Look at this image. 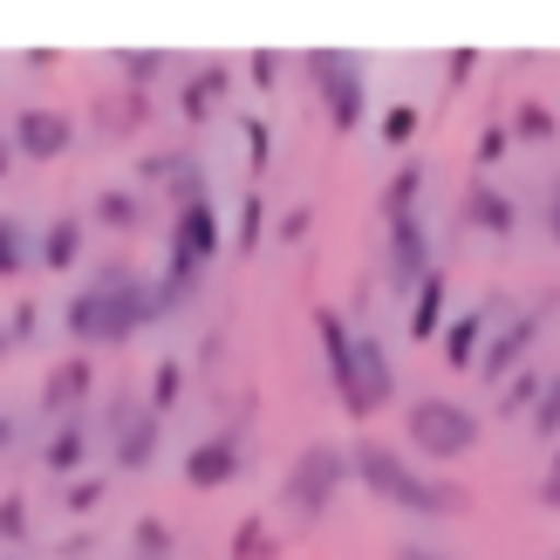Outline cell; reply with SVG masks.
Here are the masks:
<instances>
[{
  "mask_svg": "<svg viewBox=\"0 0 560 560\" xmlns=\"http://www.w3.org/2000/svg\"><path fill=\"white\" fill-rule=\"evenodd\" d=\"M185 301H191V288H178L172 273H164V280H144V273H130L124 260H103V267L90 273V288L69 294L62 328L75 335L82 349H117V342H130L137 328L178 315Z\"/></svg>",
  "mask_w": 560,
  "mask_h": 560,
  "instance_id": "cell-1",
  "label": "cell"
},
{
  "mask_svg": "<svg viewBox=\"0 0 560 560\" xmlns=\"http://www.w3.org/2000/svg\"><path fill=\"white\" fill-rule=\"evenodd\" d=\"M349 471L383 499V506H397L410 520H458L471 506L465 486H452L444 471H417L397 444H383V438H362L355 452H349Z\"/></svg>",
  "mask_w": 560,
  "mask_h": 560,
  "instance_id": "cell-2",
  "label": "cell"
},
{
  "mask_svg": "<svg viewBox=\"0 0 560 560\" xmlns=\"http://www.w3.org/2000/svg\"><path fill=\"white\" fill-rule=\"evenodd\" d=\"M404 438H410L417 458L458 465V458H471V444L486 438V417L471 410V404H458V397H417L404 410Z\"/></svg>",
  "mask_w": 560,
  "mask_h": 560,
  "instance_id": "cell-3",
  "label": "cell"
},
{
  "mask_svg": "<svg viewBox=\"0 0 560 560\" xmlns=\"http://www.w3.org/2000/svg\"><path fill=\"white\" fill-rule=\"evenodd\" d=\"M349 479H355V471H349L342 444H307V452L288 465V479H280V506H288L294 520H322Z\"/></svg>",
  "mask_w": 560,
  "mask_h": 560,
  "instance_id": "cell-4",
  "label": "cell"
},
{
  "mask_svg": "<svg viewBox=\"0 0 560 560\" xmlns=\"http://www.w3.org/2000/svg\"><path fill=\"white\" fill-rule=\"evenodd\" d=\"M301 69H307V82H315L328 124L349 137V130L362 124V109H370V90H362V62H355L349 48H307Z\"/></svg>",
  "mask_w": 560,
  "mask_h": 560,
  "instance_id": "cell-5",
  "label": "cell"
},
{
  "mask_svg": "<svg viewBox=\"0 0 560 560\" xmlns=\"http://www.w3.org/2000/svg\"><path fill=\"white\" fill-rule=\"evenodd\" d=\"M328 383H335V397H342L349 417H376V410L397 404V362H389V349L376 342V335H355L349 370L328 376Z\"/></svg>",
  "mask_w": 560,
  "mask_h": 560,
  "instance_id": "cell-6",
  "label": "cell"
},
{
  "mask_svg": "<svg viewBox=\"0 0 560 560\" xmlns=\"http://www.w3.org/2000/svg\"><path fill=\"white\" fill-rule=\"evenodd\" d=\"M219 246H226V240H219V206L191 199V206L172 212V267H164V273H172L178 288H199V273L219 260Z\"/></svg>",
  "mask_w": 560,
  "mask_h": 560,
  "instance_id": "cell-7",
  "label": "cell"
},
{
  "mask_svg": "<svg viewBox=\"0 0 560 560\" xmlns=\"http://www.w3.org/2000/svg\"><path fill=\"white\" fill-rule=\"evenodd\" d=\"M103 424H109V438H117V444H109V452H117V471H144V465L158 458L164 417H158L151 404H130V397H117Z\"/></svg>",
  "mask_w": 560,
  "mask_h": 560,
  "instance_id": "cell-8",
  "label": "cell"
},
{
  "mask_svg": "<svg viewBox=\"0 0 560 560\" xmlns=\"http://www.w3.org/2000/svg\"><path fill=\"white\" fill-rule=\"evenodd\" d=\"M8 137H14V158L48 164V158H62V151L75 144V117H69V109H42V103H27L21 117L8 124Z\"/></svg>",
  "mask_w": 560,
  "mask_h": 560,
  "instance_id": "cell-9",
  "label": "cell"
},
{
  "mask_svg": "<svg viewBox=\"0 0 560 560\" xmlns=\"http://www.w3.org/2000/svg\"><path fill=\"white\" fill-rule=\"evenodd\" d=\"M240 465H246V438L240 431H212V438H199L185 452V486L191 492H219V486L240 479Z\"/></svg>",
  "mask_w": 560,
  "mask_h": 560,
  "instance_id": "cell-10",
  "label": "cell"
},
{
  "mask_svg": "<svg viewBox=\"0 0 560 560\" xmlns=\"http://www.w3.org/2000/svg\"><path fill=\"white\" fill-rule=\"evenodd\" d=\"M424 273H431V233H424V219H397V226H389V288L410 301L417 288H424Z\"/></svg>",
  "mask_w": 560,
  "mask_h": 560,
  "instance_id": "cell-11",
  "label": "cell"
},
{
  "mask_svg": "<svg viewBox=\"0 0 560 560\" xmlns=\"http://www.w3.org/2000/svg\"><path fill=\"white\" fill-rule=\"evenodd\" d=\"M90 389H96V362L90 355H69V362H55V370L42 376V417H55V424H69V417L90 404Z\"/></svg>",
  "mask_w": 560,
  "mask_h": 560,
  "instance_id": "cell-12",
  "label": "cell"
},
{
  "mask_svg": "<svg viewBox=\"0 0 560 560\" xmlns=\"http://www.w3.org/2000/svg\"><path fill=\"white\" fill-rule=\"evenodd\" d=\"M458 212H465V226H471V233H486V240H513V233H520V206H513V191H499V185H486V178H471V185H465Z\"/></svg>",
  "mask_w": 560,
  "mask_h": 560,
  "instance_id": "cell-13",
  "label": "cell"
},
{
  "mask_svg": "<svg viewBox=\"0 0 560 560\" xmlns=\"http://www.w3.org/2000/svg\"><path fill=\"white\" fill-rule=\"evenodd\" d=\"M534 342H540V307H534V315L520 307V315H513V322H506V328H499L492 342H486V355H479V376H486V383H506L513 370H526L520 355L534 349Z\"/></svg>",
  "mask_w": 560,
  "mask_h": 560,
  "instance_id": "cell-14",
  "label": "cell"
},
{
  "mask_svg": "<svg viewBox=\"0 0 560 560\" xmlns=\"http://www.w3.org/2000/svg\"><path fill=\"white\" fill-rule=\"evenodd\" d=\"M506 301H486V307H465V315H452L444 322V335H438V349H444V370H479V355H486V328H492V315Z\"/></svg>",
  "mask_w": 560,
  "mask_h": 560,
  "instance_id": "cell-15",
  "label": "cell"
},
{
  "mask_svg": "<svg viewBox=\"0 0 560 560\" xmlns=\"http://www.w3.org/2000/svg\"><path fill=\"white\" fill-rule=\"evenodd\" d=\"M226 90H233V69L226 62H206L199 75H185V90H178V117L185 124H206L219 103H226Z\"/></svg>",
  "mask_w": 560,
  "mask_h": 560,
  "instance_id": "cell-16",
  "label": "cell"
},
{
  "mask_svg": "<svg viewBox=\"0 0 560 560\" xmlns=\"http://www.w3.org/2000/svg\"><path fill=\"white\" fill-rule=\"evenodd\" d=\"M82 240H90V219H75V212L48 219V226H42V254H35V267H48V273H69V267L82 260Z\"/></svg>",
  "mask_w": 560,
  "mask_h": 560,
  "instance_id": "cell-17",
  "label": "cell"
},
{
  "mask_svg": "<svg viewBox=\"0 0 560 560\" xmlns=\"http://www.w3.org/2000/svg\"><path fill=\"white\" fill-rule=\"evenodd\" d=\"M144 191H130V185H109V191H96L90 199V226H103V233H137L144 226Z\"/></svg>",
  "mask_w": 560,
  "mask_h": 560,
  "instance_id": "cell-18",
  "label": "cell"
},
{
  "mask_svg": "<svg viewBox=\"0 0 560 560\" xmlns=\"http://www.w3.org/2000/svg\"><path fill=\"white\" fill-rule=\"evenodd\" d=\"M35 254H42V233L21 212H0V280H21L35 267Z\"/></svg>",
  "mask_w": 560,
  "mask_h": 560,
  "instance_id": "cell-19",
  "label": "cell"
},
{
  "mask_svg": "<svg viewBox=\"0 0 560 560\" xmlns=\"http://www.w3.org/2000/svg\"><path fill=\"white\" fill-rule=\"evenodd\" d=\"M82 458H90V424H82V417H69V424H55V438L42 444V471L69 479V471H82Z\"/></svg>",
  "mask_w": 560,
  "mask_h": 560,
  "instance_id": "cell-20",
  "label": "cell"
},
{
  "mask_svg": "<svg viewBox=\"0 0 560 560\" xmlns=\"http://www.w3.org/2000/svg\"><path fill=\"white\" fill-rule=\"evenodd\" d=\"M444 322H452V315H444V273L431 267V273H424V288L410 294V335H417V342H438Z\"/></svg>",
  "mask_w": 560,
  "mask_h": 560,
  "instance_id": "cell-21",
  "label": "cell"
},
{
  "mask_svg": "<svg viewBox=\"0 0 560 560\" xmlns=\"http://www.w3.org/2000/svg\"><path fill=\"white\" fill-rule=\"evenodd\" d=\"M417 199H424V164L404 158L397 172H389V185H383V219L389 226H397V219H417Z\"/></svg>",
  "mask_w": 560,
  "mask_h": 560,
  "instance_id": "cell-22",
  "label": "cell"
},
{
  "mask_svg": "<svg viewBox=\"0 0 560 560\" xmlns=\"http://www.w3.org/2000/svg\"><path fill=\"white\" fill-rule=\"evenodd\" d=\"M547 370H513L506 383H499V417H534V404L547 397Z\"/></svg>",
  "mask_w": 560,
  "mask_h": 560,
  "instance_id": "cell-23",
  "label": "cell"
},
{
  "mask_svg": "<svg viewBox=\"0 0 560 560\" xmlns=\"http://www.w3.org/2000/svg\"><path fill=\"white\" fill-rule=\"evenodd\" d=\"M506 130H513V144H553V137H560V117H553L547 103H520Z\"/></svg>",
  "mask_w": 560,
  "mask_h": 560,
  "instance_id": "cell-24",
  "label": "cell"
},
{
  "mask_svg": "<svg viewBox=\"0 0 560 560\" xmlns=\"http://www.w3.org/2000/svg\"><path fill=\"white\" fill-rule=\"evenodd\" d=\"M178 397H185V355H164L158 370H151V397H144V404H151L158 417H172Z\"/></svg>",
  "mask_w": 560,
  "mask_h": 560,
  "instance_id": "cell-25",
  "label": "cell"
},
{
  "mask_svg": "<svg viewBox=\"0 0 560 560\" xmlns=\"http://www.w3.org/2000/svg\"><path fill=\"white\" fill-rule=\"evenodd\" d=\"M117 69H124L130 90H144V82H158L164 69H172V55L164 48H117Z\"/></svg>",
  "mask_w": 560,
  "mask_h": 560,
  "instance_id": "cell-26",
  "label": "cell"
},
{
  "mask_svg": "<svg viewBox=\"0 0 560 560\" xmlns=\"http://www.w3.org/2000/svg\"><path fill=\"white\" fill-rule=\"evenodd\" d=\"M130 553L137 560H172V526H164V520H137L130 526Z\"/></svg>",
  "mask_w": 560,
  "mask_h": 560,
  "instance_id": "cell-27",
  "label": "cell"
},
{
  "mask_svg": "<svg viewBox=\"0 0 560 560\" xmlns=\"http://www.w3.org/2000/svg\"><path fill=\"white\" fill-rule=\"evenodd\" d=\"M191 164H199L191 151H158V158H144V164H137V178H144V185H178V178L191 172Z\"/></svg>",
  "mask_w": 560,
  "mask_h": 560,
  "instance_id": "cell-28",
  "label": "cell"
},
{
  "mask_svg": "<svg viewBox=\"0 0 560 560\" xmlns=\"http://www.w3.org/2000/svg\"><path fill=\"white\" fill-rule=\"evenodd\" d=\"M27 534H35V513H27V499H21V492H0V540L21 547Z\"/></svg>",
  "mask_w": 560,
  "mask_h": 560,
  "instance_id": "cell-29",
  "label": "cell"
},
{
  "mask_svg": "<svg viewBox=\"0 0 560 560\" xmlns=\"http://www.w3.org/2000/svg\"><path fill=\"white\" fill-rule=\"evenodd\" d=\"M260 233H267V199L246 191L240 199V254H260Z\"/></svg>",
  "mask_w": 560,
  "mask_h": 560,
  "instance_id": "cell-30",
  "label": "cell"
},
{
  "mask_svg": "<svg viewBox=\"0 0 560 560\" xmlns=\"http://www.w3.org/2000/svg\"><path fill=\"white\" fill-rule=\"evenodd\" d=\"M417 124H424V117H417V103H389V109H383V144L404 151L410 137H417Z\"/></svg>",
  "mask_w": 560,
  "mask_h": 560,
  "instance_id": "cell-31",
  "label": "cell"
},
{
  "mask_svg": "<svg viewBox=\"0 0 560 560\" xmlns=\"http://www.w3.org/2000/svg\"><path fill=\"white\" fill-rule=\"evenodd\" d=\"M233 560H273V540H267V526H260V520H240V534H233Z\"/></svg>",
  "mask_w": 560,
  "mask_h": 560,
  "instance_id": "cell-32",
  "label": "cell"
},
{
  "mask_svg": "<svg viewBox=\"0 0 560 560\" xmlns=\"http://www.w3.org/2000/svg\"><path fill=\"white\" fill-rule=\"evenodd\" d=\"M526 431H534V438H560V376L547 383V397L534 404V417H526Z\"/></svg>",
  "mask_w": 560,
  "mask_h": 560,
  "instance_id": "cell-33",
  "label": "cell"
},
{
  "mask_svg": "<svg viewBox=\"0 0 560 560\" xmlns=\"http://www.w3.org/2000/svg\"><path fill=\"white\" fill-rule=\"evenodd\" d=\"M103 492H109L103 479H69V486H62V506H69V513H96Z\"/></svg>",
  "mask_w": 560,
  "mask_h": 560,
  "instance_id": "cell-34",
  "label": "cell"
},
{
  "mask_svg": "<svg viewBox=\"0 0 560 560\" xmlns=\"http://www.w3.org/2000/svg\"><path fill=\"white\" fill-rule=\"evenodd\" d=\"M240 130H246V164H254V172H267V158H273V130H267L260 117H246Z\"/></svg>",
  "mask_w": 560,
  "mask_h": 560,
  "instance_id": "cell-35",
  "label": "cell"
},
{
  "mask_svg": "<svg viewBox=\"0 0 560 560\" xmlns=\"http://www.w3.org/2000/svg\"><path fill=\"white\" fill-rule=\"evenodd\" d=\"M506 151H513V130H506V124H492V130L479 137V144H471V158H479V164H499Z\"/></svg>",
  "mask_w": 560,
  "mask_h": 560,
  "instance_id": "cell-36",
  "label": "cell"
},
{
  "mask_svg": "<svg viewBox=\"0 0 560 560\" xmlns=\"http://www.w3.org/2000/svg\"><path fill=\"white\" fill-rule=\"evenodd\" d=\"M246 75H254L260 90H273V82H280V55H273V48H260V55H246Z\"/></svg>",
  "mask_w": 560,
  "mask_h": 560,
  "instance_id": "cell-37",
  "label": "cell"
},
{
  "mask_svg": "<svg viewBox=\"0 0 560 560\" xmlns=\"http://www.w3.org/2000/svg\"><path fill=\"white\" fill-rule=\"evenodd\" d=\"M534 499H540L547 513H560V452H553V465H547V479L534 486Z\"/></svg>",
  "mask_w": 560,
  "mask_h": 560,
  "instance_id": "cell-38",
  "label": "cell"
},
{
  "mask_svg": "<svg viewBox=\"0 0 560 560\" xmlns=\"http://www.w3.org/2000/svg\"><path fill=\"white\" fill-rule=\"evenodd\" d=\"M8 335H14V342H27V335H35V301H21V307H14V322H8Z\"/></svg>",
  "mask_w": 560,
  "mask_h": 560,
  "instance_id": "cell-39",
  "label": "cell"
},
{
  "mask_svg": "<svg viewBox=\"0 0 560 560\" xmlns=\"http://www.w3.org/2000/svg\"><path fill=\"white\" fill-rule=\"evenodd\" d=\"M540 212H547V240L560 246V178L547 185V206H540Z\"/></svg>",
  "mask_w": 560,
  "mask_h": 560,
  "instance_id": "cell-40",
  "label": "cell"
},
{
  "mask_svg": "<svg viewBox=\"0 0 560 560\" xmlns=\"http://www.w3.org/2000/svg\"><path fill=\"white\" fill-rule=\"evenodd\" d=\"M389 560H458V553H438V547H417V540H404Z\"/></svg>",
  "mask_w": 560,
  "mask_h": 560,
  "instance_id": "cell-41",
  "label": "cell"
},
{
  "mask_svg": "<svg viewBox=\"0 0 560 560\" xmlns=\"http://www.w3.org/2000/svg\"><path fill=\"white\" fill-rule=\"evenodd\" d=\"M471 69H479V55H471V48H458V55H452V62H444V75H452V82H465Z\"/></svg>",
  "mask_w": 560,
  "mask_h": 560,
  "instance_id": "cell-42",
  "label": "cell"
},
{
  "mask_svg": "<svg viewBox=\"0 0 560 560\" xmlns=\"http://www.w3.org/2000/svg\"><path fill=\"white\" fill-rule=\"evenodd\" d=\"M14 172V137H0V178Z\"/></svg>",
  "mask_w": 560,
  "mask_h": 560,
  "instance_id": "cell-43",
  "label": "cell"
},
{
  "mask_svg": "<svg viewBox=\"0 0 560 560\" xmlns=\"http://www.w3.org/2000/svg\"><path fill=\"white\" fill-rule=\"evenodd\" d=\"M14 438H21V424H14V417H0V452H8Z\"/></svg>",
  "mask_w": 560,
  "mask_h": 560,
  "instance_id": "cell-44",
  "label": "cell"
},
{
  "mask_svg": "<svg viewBox=\"0 0 560 560\" xmlns=\"http://www.w3.org/2000/svg\"><path fill=\"white\" fill-rule=\"evenodd\" d=\"M14 349V335H8V322H0V355H8Z\"/></svg>",
  "mask_w": 560,
  "mask_h": 560,
  "instance_id": "cell-45",
  "label": "cell"
},
{
  "mask_svg": "<svg viewBox=\"0 0 560 560\" xmlns=\"http://www.w3.org/2000/svg\"><path fill=\"white\" fill-rule=\"evenodd\" d=\"M130 560H137V553H130Z\"/></svg>",
  "mask_w": 560,
  "mask_h": 560,
  "instance_id": "cell-46",
  "label": "cell"
}]
</instances>
